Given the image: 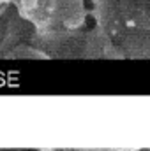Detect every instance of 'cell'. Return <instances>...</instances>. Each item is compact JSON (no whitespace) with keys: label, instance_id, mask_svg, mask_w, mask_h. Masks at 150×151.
<instances>
[{"label":"cell","instance_id":"6da1fadb","mask_svg":"<svg viewBox=\"0 0 150 151\" xmlns=\"http://www.w3.org/2000/svg\"><path fill=\"white\" fill-rule=\"evenodd\" d=\"M4 2H9V0H0V4H4Z\"/></svg>","mask_w":150,"mask_h":151}]
</instances>
